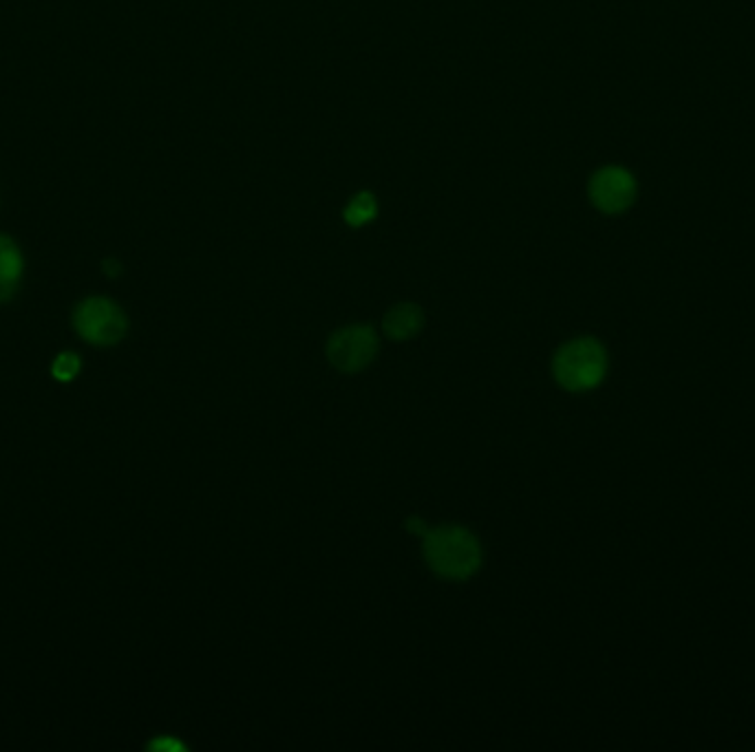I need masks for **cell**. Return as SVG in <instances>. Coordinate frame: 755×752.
Returning a JSON list of instances; mask_svg holds the SVG:
<instances>
[{"label": "cell", "mask_w": 755, "mask_h": 752, "mask_svg": "<svg viewBox=\"0 0 755 752\" xmlns=\"http://www.w3.org/2000/svg\"><path fill=\"white\" fill-rule=\"evenodd\" d=\"M424 327V314L414 303H400L392 307L383 320V329L392 340H409Z\"/></svg>", "instance_id": "7"}, {"label": "cell", "mask_w": 755, "mask_h": 752, "mask_svg": "<svg viewBox=\"0 0 755 752\" xmlns=\"http://www.w3.org/2000/svg\"><path fill=\"white\" fill-rule=\"evenodd\" d=\"M608 371L606 349L595 338H579L563 344L552 362L554 380L573 393H584L603 380Z\"/></svg>", "instance_id": "2"}, {"label": "cell", "mask_w": 755, "mask_h": 752, "mask_svg": "<svg viewBox=\"0 0 755 752\" xmlns=\"http://www.w3.org/2000/svg\"><path fill=\"white\" fill-rule=\"evenodd\" d=\"M77 333L96 347H111L127 333L124 312L109 299H86L73 312Z\"/></svg>", "instance_id": "3"}, {"label": "cell", "mask_w": 755, "mask_h": 752, "mask_svg": "<svg viewBox=\"0 0 755 752\" xmlns=\"http://www.w3.org/2000/svg\"><path fill=\"white\" fill-rule=\"evenodd\" d=\"M378 215V202L371 193L362 191L358 193L345 208V221L351 226V228H362L367 226L369 221H373Z\"/></svg>", "instance_id": "8"}, {"label": "cell", "mask_w": 755, "mask_h": 752, "mask_svg": "<svg viewBox=\"0 0 755 752\" xmlns=\"http://www.w3.org/2000/svg\"><path fill=\"white\" fill-rule=\"evenodd\" d=\"M634 195H636V183L632 174L616 166H608L599 170L590 181V199L606 215H616L630 208V204L634 202Z\"/></svg>", "instance_id": "5"}, {"label": "cell", "mask_w": 755, "mask_h": 752, "mask_svg": "<svg viewBox=\"0 0 755 752\" xmlns=\"http://www.w3.org/2000/svg\"><path fill=\"white\" fill-rule=\"evenodd\" d=\"M80 371V357L75 353H62L53 362V378L60 383H71Z\"/></svg>", "instance_id": "9"}, {"label": "cell", "mask_w": 755, "mask_h": 752, "mask_svg": "<svg viewBox=\"0 0 755 752\" xmlns=\"http://www.w3.org/2000/svg\"><path fill=\"white\" fill-rule=\"evenodd\" d=\"M424 558L438 577L464 581L478 572L482 547L468 530L444 525L424 534Z\"/></svg>", "instance_id": "1"}, {"label": "cell", "mask_w": 755, "mask_h": 752, "mask_svg": "<svg viewBox=\"0 0 755 752\" xmlns=\"http://www.w3.org/2000/svg\"><path fill=\"white\" fill-rule=\"evenodd\" d=\"M105 271H109L111 276H116L118 271H122V267H120L116 260H107V263H105Z\"/></svg>", "instance_id": "10"}, {"label": "cell", "mask_w": 755, "mask_h": 752, "mask_svg": "<svg viewBox=\"0 0 755 752\" xmlns=\"http://www.w3.org/2000/svg\"><path fill=\"white\" fill-rule=\"evenodd\" d=\"M23 276V254L19 245L0 234V303L10 301L21 283Z\"/></svg>", "instance_id": "6"}, {"label": "cell", "mask_w": 755, "mask_h": 752, "mask_svg": "<svg viewBox=\"0 0 755 752\" xmlns=\"http://www.w3.org/2000/svg\"><path fill=\"white\" fill-rule=\"evenodd\" d=\"M378 355V336L369 325L338 329L327 342V360L343 373L367 368Z\"/></svg>", "instance_id": "4"}]
</instances>
